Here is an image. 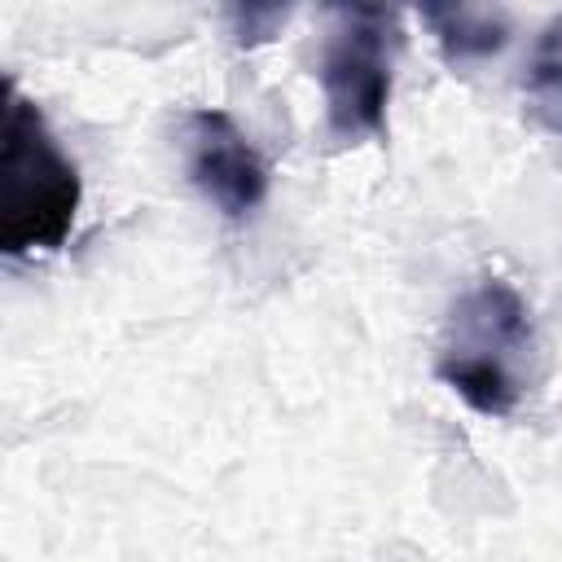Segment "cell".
Here are the masks:
<instances>
[{"instance_id": "obj_6", "label": "cell", "mask_w": 562, "mask_h": 562, "mask_svg": "<svg viewBox=\"0 0 562 562\" xmlns=\"http://www.w3.org/2000/svg\"><path fill=\"white\" fill-rule=\"evenodd\" d=\"M522 97H527V114L536 119V127L562 140V13L540 31L531 48Z\"/></svg>"}, {"instance_id": "obj_7", "label": "cell", "mask_w": 562, "mask_h": 562, "mask_svg": "<svg viewBox=\"0 0 562 562\" xmlns=\"http://www.w3.org/2000/svg\"><path fill=\"white\" fill-rule=\"evenodd\" d=\"M224 18H228L233 40L246 44V48H255V44H268V40L285 26L290 9H285V4H246V9L237 4V9H228Z\"/></svg>"}, {"instance_id": "obj_2", "label": "cell", "mask_w": 562, "mask_h": 562, "mask_svg": "<svg viewBox=\"0 0 562 562\" xmlns=\"http://www.w3.org/2000/svg\"><path fill=\"white\" fill-rule=\"evenodd\" d=\"M531 356L536 334L522 294L501 277H483L448 312L435 351V378L474 413L509 417L527 391Z\"/></svg>"}, {"instance_id": "obj_3", "label": "cell", "mask_w": 562, "mask_h": 562, "mask_svg": "<svg viewBox=\"0 0 562 562\" xmlns=\"http://www.w3.org/2000/svg\"><path fill=\"white\" fill-rule=\"evenodd\" d=\"M400 48V13L382 4L329 9L321 44V92L325 123L338 140L382 136L391 105V61Z\"/></svg>"}, {"instance_id": "obj_4", "label": "cell", "mask_w": 562, "mask_h": 562, "mask_svg": "<svg viewBox=\"0 0 562 562\" xmlns=\"http://www.w3.org/2000/svg\"><path fill=\"white\" fill-rule=\"evenodd\" d=\"M184 162L198 193L228 220H246L268 198V162L224 110H193L184 119Z\"/></svg>"}, {"instance_id": "obj_5", "label": "cell", "mask_w": 562, "mask_h": 562, "mask_svg": "<svg viewBox=\"0 0 562 562\" xmlns=\"http://www.w3.org/2000/svg\"><path fill=\"white\" fill-rule=\"evenodd\" d=\"M422 22L435 31L448 61H483L509 40V18L483 4H430L422 9Z\"/></svg>"}, {"instance_id": "obj_1", "label": "cell", "mask_w": 562, "mask_h": 562, "mask_svg": "<svg viewBox=\"0 0 562 562\" xmlns=\"http://www.w3.org/2000/svg\"><path fill=\"white\" fill-rule=\"evenodd\" d=\"M79 202V167L53 140L40 105L26 101L9 79L0 123V250L9 259L61 250Z\"/></svg>"}]
</instances>
